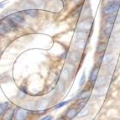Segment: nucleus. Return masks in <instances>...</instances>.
<instances>
[{"label":"nucleus","mask_w":120,"mask_h":120,"mask_svg":"<svg viewBox=\"0 0 120 120\" xmlns=\"http://www.w3.org/2000/svg\"><path fill=\"white\" fill-rule=\"evenodd\" d=\"M92 26V21L88 19L82 20L81 22L78 23L77 28L80 30H83V31H88L89 30H91Z\"/></svg>","instance_id":"20e7f679"},{"label":"nucleus","mask_w":120,"mask_h":120,"mask_svg":"<svg viewBox=\"0 0 120 120\" xmlns=\"http://www.w3.org/2000/svg\"><path fill=\"white\" fill-rule=\"evenodd\" d=\"M72 70H73V66H70V65L66 66V68H64V70L61 72V76L64 80H67L69 77L71 76L72 73Z\"/></svg>","instance_id":"1a4fd4ad"},{"label":"nucleus","mask_w":120,"mask_h":120,"mask_svg":"<svg viewBox=\"0 0 120 120\" xmlns=\"http://www.w3.org/2000/svg\"><path fill=\"white\" fill-rule=\"evenodd\" d=\"M108 4H119L120 0H107Z\"/></svg>","instance_id":"b1692460"},{"label":"nucleus","mask_w":120,"mask_h":120,"mask_svg":"<svg viewBox=\"0 0 120 120\" xmlns=\"http://www.w3.org/2000/svg\"><path fill=\"white\" fill-rule=\"evenodd\" d=\"M99 70H100L99 66H95L94 68H92V71L90 73V76H89V82L91 83H93L97 81L98 77V74H99Z\"/></svg>","instance_id":"423d86ee"},{"label":"nucleus","mask_w":120,"mask_h":120,"mask_svg":"<svg viewBox=\"0 0 120 120\" xmlns=\"http://www.w3.org/2000/svg\"><path fill=\"white\" fill-rule=\"evenodd\" d=\"M85 82H86V78H85V73H83V74H82V77H81L80 82H79V86H83V84L85 83Z\"/></svg>","instance_id":"4be33fe9"},{"label":"nucleus","mask_w":120,"mask_h":120,"mask_svg":"<svg viewBox=\"0 0 120 120\" xmlns=\"http://www.w3.org/2000/svg\"><path fill=\"white\" fill-rule=\"evenodd\" d=\"M107 43L103 42V41H101L98 44V46H97L96 49V53L98 55H102L104 54V52L106 51L107 50Z\"/></svg>","instance_id":"9d476101"},{"label":"nucleus","mask_w":120,"mask_h":120,"mask_svg":"<svg viewBox=\"0 0 120 120\" xmlns=\"http://www.w3.org/2000/svg\"><path fill=\"white\" fill-rule=\"evenodd\" d=\"M86 43H87L86 39H84V40H77L76 41V43H75V49L76 50H78V51L84 50L86 46Z\"/></svg>","instance_id":"6e6552de"},{"label":"nucleus","mask_w":120,"mask_h":120,"mask_svg":"<svg viewBox=\"0 0 120 120\" xmlns=\"http://www.w3.org/2000/svg\"><path fill=\"white\" fill-rule=\"evenodd\" d=\"M57 87H58L57 89H58L59 92H63V91H64V89H65L64 82H63V81H60V82H59V83H58V86H57Z\"/></svg>","instance_id":"412c9836"},{"label":"nucleus","mask_w":120,"mask_h":120,"mask_svg":"<svg viewBox=\"0 0 120 120\" xmlns=\"http://www.w3.org/2000/svg\"><path fill=\"white\" fill-rule=\"evenodd\" d=\"M4 6V3H0V8H3Z\"/></svg>","instance_id":"a878e982"},{"label":"nucleus","mask_w":120,"mask_h":120,"mask_svg":"<svg viewBox=\"0 0 120 120\" xmlns=\"http://www.w3.org/2000/svg\"><path fill=\"white\" fill-rule=\"evenodd\" d=\"M16 26L17 24H14L8 17L1 19L0 20V35H4L8 34Z\"/></svg>","instance_id":"f257e3e1"},{"label":"nucleus","mask_w":120,"mask_h":120,"mask_svg":"<svg viewBox=\"0 0 120 120\" xmlns=\"http://www.w3.org/2000/svg\"><path fill=\"white\" fill-rule=\"evenodd\" d=\"M74 1H76V2H81V1H82V0H74Z\"/></svg>","instance_id":"bb28decb"},{"label":"nucleus","mask_w":120,"mask_h":120,"mask_svg":"<svg viewBox=\"0 0 120 120\" xmlns=\"http://www.w3.org/2000/svg\"><path fill=\"white\" fill-rule=\"evenodd\" d=\"M76 35L77 40H84V39H86V37H87V31L80 30L79 32H76Z\"/></svg>","instance_id":"a211bd4d"},{"label":"nucleus","mask_w":120,"mask_h":120,"mask_svg":"<svg viewBox=\"0 0 120 120\" xmlns=\"http://www.w3.org/2000/svg\"><path fill=\"white\" fill-rule=\"evenodd\" d=\"M107 83V78L105 76H100L99 78L98 79V82L96 83V86L97 87H102L104 86Z\"/></svg>","instance_id":"f8f14e48"},{"label":"nucleus","mask_w":120,"mask_h":120,"mask_svg":"<svg viewBox=\"0 0 120 120\" xmlns=\"http://www.w3.org/2000/svg\"><path fill=\"white\" fill-rule=\"evenodd\" d=\"M77 115V109L75 108H70L67 109L66 112V117L67 119H72Z\"/></svg>","instance_id":"9b49d317"},{"label":"nucleus","mask_w":120,"mask_h":120,"mask_svg":"<svg viewBox=\"0 0 120 120\" xmlns=\"http://www.w3.org/2000/svg\"><path fill=\"white\" fill-rule=\"evenodd\" d=\"M24 13L30 17H36L38 15V10L35 8H27L24 9Z\"/></svg>","instance_id":"4468645a"},{"label":"nucleus","mask_w":120,"mask_h":120,"mask_svg":"<svg viewBox=\"0 0 120 120\" xmlns=\"http://www.w3.org/2000/svg\"><path fill=\"white\" fill-rule=\"evenodd\" d=\"M29 110L25 108H19L15 111L14 120H26L29 117Z\"/></svg>","instance_id":"7ed1b4c3"},{"label":"nucleus","mask_w":120,"mask_h":120,"mask_svg":"<svg viewBox=\"0 0 120 120\" xmlns=\"http://www.w3.org/2000/svg\"><path fill=\"white\" fill-rule=\"evenodd\" d=\"M8 102H2V103H0V116L1 115H4V113L7 111V109L8 108Z\"/></svg>","instance_id":"f3484780"},{"label":"nucleus","mask_w":120,"mask_h":120,"mask_svg":"<svg viewBox=\"0 0 120 120\" xmlns=\"http://www.w3.org/2000/svg\"><path fill=\"white\" fill-rule=\"evenodd\" d=\"M67 102H68V101H66V102H60V103L57 104V105H56V106L55 107V108H56V109H58V108H60L61 107L64 106V105L67 104Z\"/></svg>","instance_id":"5701e85b"},{"label":"nucleus","mask_w":120,"mask_h":120,"mask_svg":"<svg viewBox=\"0 0 120 120\" xmlns=\"http://www.w3.org/2000/svg\"><path fill=\"white\" fill-rule=\"evenodd\" d=\"M119 9V4H108L102 8V14L104 15H112Z\"/></svg>","instance_id":"f03ea898"},{"label":"nucleus","mask_w":120,"mask_h":120,"mask_svg":"<svg viewBox=\"0 0 120 120\" xmlns=\"http://www.w3.org/2000/svg\"><path fill=\"white\" fill-rule=\"evenodd\" d=\"M112 60H113V56H112V54L105 55L104 56H102V63L105 65H109L111 62L112 61Z\"/></svg>","instance_id":"ddd939ff"},{"label":"nucleus","mask_w":120,"mask_h":120,"mask_svg":"<svg viewBox=\"0 0 120 120\" xmlns=\"http://www.w3.org/2000/svg\"><path fill=\"white\" fill-rule=\"evenodd\" d=\"M89 96H90V91L84 90V91H82L80 94L78 95L77 98L78 99H80V100H82V99H86V98H87Z\"/></svg>","instance_id":"6ab92c4d"},{"label":"nucleus","mask_w":120,"mask_h":120,"mask_svg":"<svg viewBox=\"0 0 120 120\" xmlns=\"http://www.w3.org/2000/svg\"><path fill=\"white\" fill-rule=\"evenodd\" d=\"M41 120H52V116H50V115H47V116H45L43 119H41Z\"/></svg>","instance_id":"393cba45"},{"label":"nucleus","mask_w":120,"mask_h":120,"mask_svg":"<svg viewBox=\"0 0 120 120\" xmlns=\"http://www.w3.org/2000/svg\"><path fill=\"white\" fill-rule=\"evenodd\" d=\"M8 18L10 19L17 25H20V24H23L24 23V18L19 13H14V14H10L8 16Z\"/></svg>","instance_id":"39448f33"},{"label":"nucleus","mask_w":120,"mask_h":120,"mask_svg":"<svg viewBox=\"0 0 120 120\" xmlns=\"http://www.w3.org/2000/svg\"><path fill=\"white\" fill-rule=\"evenodd\" d=\"M118 120H120V118H119V119H118Z\"/></svg>","instance_id":"cd10ccee"},{"label":"nucleus","mask_w":120,"mask_h":120,"mask_svg":"<svg viewBox=\"0 0 120 120\" xmlns=\"http://www.w3.org/2000/svg\"><path fill=\"white\" fill-rule=\"evenodd\" d=\"M88 112H89V109H88L87 108H82V111L78 113V116L82 118V117H85L86 115H87Z\"/></svg>","instance_id":"aec40b11"},{"label":"nucleus","mask_w":120,"mask_h":120,"mask_svg":"<svg viewBox=\"0 0 120 120\" xmlns=\"http://www.w3.org/2000/svg\"><path fill=\"white\" fill-rule=\"evenodd\" d=\"M48 104H49V102L47 99H43V100H41L39 102L38 109H40V110H44V109H45V108L48 107Z\"/></svg>","instance_id":"dca6fc26"},{"label":"nucleus","mask_w":120,"mask_h":120,"mask_svg":"<svg viewBox=\"0 0 120 120\" xmlns=\"http://www.w3.org/2000/svg\"><path fill=\"white\" fill-rule=\"evenodd\" d=\"M79 57H80V53H79V51H74L70 55L69 59H70V60L71 62H77L78 60H79Z\"/></svg>","instance_id":"2eb2a0df"},{"label":"nucleus","mask_w":120,"mask_h":120,"mask_svg":"<svg viewBox=\"0 0 120 120\" xmlns=\"http://www.w3.org/2000/svg\"><path fill=\"white\" fill-rule=\"evenodd\" d=\"M15 109L14 108H8L7 111L4 113V116H3V120H12L13 118L14 117V114H15Z\"/></svg>","instance_id":"0eeeda50"}]
</instances>
